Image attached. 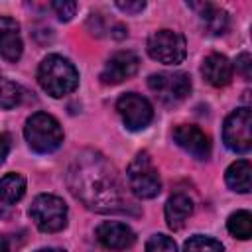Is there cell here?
Returning <instances> with one entry per match:
<instances>
[{
  "label": "cell",
  "mask_w": 252,
  "mask_h": 252,
  "mask_svg": "<svg viewBox=\"0 0 252 252\" xmlns=\"http://www.w3.org/2000/svg\"><path fill=\"white\" fill-rule=\"evenodd\" d=\"M22 35L20 24L8 16H0V57L6 61H18L22 57Z\"/></svg>",
  "instance_id": "13"
},
{
  "label": "cell",
  "mask_w": 252,
  "mask_h": 252,
  "mask_svg": "<svg viewBox=\"0 0 252 252\" xmlns=\"http://www.w3.org/2000/svg\"><path fill=\"white\" fill-rule=\"evenodd\" d=\"M24 136L30 148L37 154L55 152L63 142V130L57 118L47 112H35L26 120Z\"/></svg>",
  "instance_id": "3"
},
{
  "label": "cell",
  "mask_w": 252,
  "mask_h": 252,
  "mask_svg": "<svg viewBox=\"0 0 252 252\" xmlns=\"http://www.w3.org/2000/svg\"><path fill=\"white\" fill-rule=\"evenodd\" d=\"M37 81L47 94L59 98L77 89L79 73L69 59H65L61 55H47L39 63Z\"/></svg>",
  "instance_id": "2"
},
{
  "label": "cell",
  "mask_w": 252,
  "mask_h": 252,
  "mask_svg": "<svg viewBox=\"0 0 252 252\" xmlns=\"http://www.w3.org/2000/svg\"><path fill=\"white\" fill-rule=\"evenodd\" d=\"M250 173H252L250 161H248V159H238V161L230 163L228 169H226V175H224L226 185H228L232 191L248 193V191L252 189V181H250L252 177H250Z\"/></svg>",
  "instance_id": "17"
},
{
  "label": "cell",
  "mask_w": 252,
  "mask_h": 252,
  "mask_svg": "<svg viewBox=\"0 0 252 252\" xmlns=\"http://www.w3.org/2000/svg\"><path fill=\"white\" fill-rule=\"evenodd\" d=\"M51 6L63 22H69L77 12V2H71V0H55Z\"/></svg>",
  "instance_id": "23"
},
{
  "label": "cell",
  "mask_w": 252,
  "mask_h": 252,
  "mask_svg": "<svg viewBox=\"0 0 252 252\" xmlns=\"http://www.w3.org/2000/svg\"><path fill=\"white\" fill-rule=\"evenodd\" d=\"M189 6L193 10H197V16L203 24V30L211 35H222L228 30V14L220 8H217L215 4L209 2H189Z\"/></svg>",
  "instance_id": "14"
},
{
  "label": "cell",
  "mask_w": 252,
  "mask_h": 252,
  "mask_svg": "<svg viewBox=\"0 0 252 252\" xmlns=\"http://www.w3.org/2000/svg\"><path fill=\"white\" fill-rule=\"evenodd\" d=\"M150 91L165 104H175L191 93V79L187 73H156L148 79Z\"/></svg>",
  "instance_id": "8"
},
{
  "label": "cell",
  "mask_w": 252,
  "mask_h": 252,
  "mask_svg": "<svg viewBox=\"0 0 252 252\" xmlns=\"http://www.w3.org/2000/svg\"><path fill=\"white\" fill-rule=\"evenodd\" d=\"M146 252H177L173 238L165 234H154L146 242Z\"/></svg>",
  "instance_id": "22"
},
{
  "label": "cell",
  "mask_w": 252,
  "mask_h": 252,
  "mask_svg": "<svg viewBox=\"0 0 252 252\" xmlns=\"http://www.w3.org/2000/svg\"><path fill=\"white\" fill-rule=\"evenodd\" d=\"M116 110L122 116L128 130H144L154 118V108L150 100L136 93L122 94L116 102Z\"/></svg>",
  "instance_id": "9"
},
{
  "label": "cell",
  "mask_w": 252,
  "mask_h": 252,
  "mask_svg": "<svg viewBox=\"0 0 252 252\" xmlns=\"http://www.w3.org/2000/svg\"><path fill=\"white\" fill-rule=\"evenodd\" d=\"M191 213H193V201L183 193L171 195L165 203V220L167 226L173 230H179L185 224V220L191 217Z\"/></svg>",
  "instance_id": "16"
},
{
  "label": "cell",
  "mask_w": 252,
  "mask_h": 252,
  "mask_svg": "<svg viewBox=\"0 0 252 252\" xmlns=\"http://www.w3.org/2000/svg\"><path fill=\"white\" fill-rule=\"evenodd\" d=\"M8 150H10V142H8V136L4 132H0V163L6 159L8 156Z\"/></svg>",
  "instance_id": "26"
},
{
  "label": "cell",
  "mask_w": 252,
  "mask_h": 252,
  "mask_svg": "<svg viewBox=\"0 0 252 252\" xmlns=\"http://www.w3.org/2000/svg\"><path fill=\"white\" fill-rule=\"evenodd\" d=\"M24 98V89L14 83V81H8V79H0V108H14L22 102Z\"/></svg>",
  "instance_id": "20"
},
{
  "label": "cell",
  "mask_w": 252,
  "mask_h": 252,
  "mask_svg": "<svg viewBox=\"0 0 252 252\" xmlns=\"http://www.w3.org/2000/svg\"><path fill=\"white\" fill-rule=\"evenodd\" d=\"M26 193V179L18 173H6L0 179V201L6 205L18 203Z\"/></svg>",
  "instance_id": "18"
},
{
  "label": "cell",
  "mask_w": 252,
  "mask_h": 252,
  "mask_svg": "<svg viewBox=\"0 0 252 252\" xmlns=\"http://www.w3.org/2000/svg\"><path fill=\"white\" fill-rule=\"evenodd\" d=\"M116 8L122 10V12H126V14H138V12H142V10L146 8V2H144V0H136V2L118 0V2H116Z\"/></svg>",
  "instance_id": "24"
},
{
  "label": "cell",
  "mask_w": 252,
  "mask_h": 252,
  "mask_svg": "<svg viewBox=\"0 0 252 252\" xmlns=\"http://www.w3.org/2000/svg\"><path fill=\"white\" fill-rule=\"evenodd\" d=\"M30 217L41 232H59L67 224V205L57 195H37L30 207Z\"/></svg>",
  "instance_id": "5"
},
{
  "label": "cell",
  "mask_w": 252,
  "mask_h": 252,
  "mask_svg": "<svg viewBox=\"0 0 252 252\" xmlns=\"http://www.w3.org/2000/svg\"><path fill=\"white\" fill-rule=\"evenodd\" d=\"M148 53L163 65H179L187 55V43L179 32L158 30L148 39Z\"/></svg>",
  "instance_id": "6"
},
{
  "label": "cell",
  "mask_w": 252,
  "mask_h": 252,
  "mask_svg": "<svg viewBox=\"0 0 252 252\" xmlns=\"http://www.w3.org/2000/svg\"><path fill=\"white\" fill-rule=\"evenodd\" d=\"M226 228L232 236L246 240L252 236V215L248 211H236L228 217L226 220Z\"/></svg>",
  "instance_id": "19"
},
{
  "label": "cell",
  "mask_w": 252,
  "mask_h": 252,
  "mask_svg": "<svg viewBox=\"0 0 252 252\" xmlns=\"http://www.w3.org/2000/svg\"><path fill=\"white\" fill-rule=\"evenodd\" d=\"M35 252H65V250H59V248H39Z\"/></svg>",
  "instance_id": "28"
},
{
  "label": "cell",
  "mask_w": 252,
  "mask_h": 252,
  "mask_svg": "<svg viewBox=\"0 0 252 252\" xmlns=\"http://www.w3.org/2000/svg\"><path fill=\"white\" fill-rule=\"evenodd\" d=\"M173 140L179 148L191 154L197 159H207L211 156V142L209 136L195 124H179L173 130Z\"/></svg>",
  "instance_id": "11"
},
{
  "label": "cell",
  "mask_w": 252,
  "mask_h": 252,
  "mask_svg": "<svg viewBox=\"0 0 252 252\" xmlns=\"http://www.w3.org/2000/svg\"><path fill=\"white\" fill-rule=\"evenodd\" d=\"M0 252H10V246L6 240H0Z\"/></svg>",
  "instance_id": "27"
},
{
  "label": "cell",
  "mask_w": 252,
  "mask_h": 252,
  "mask_svg": "<svg viewBox=\"0 0 252 252\" xmlns=\"http://www.w3.org/2000/svg\"><path fill=\"white\" fill-rule=\"evenodd\" d=\"M71 193L96 213H130L132 203L110 161L94 152L83 150L75 156L67 171Z\"/></svg>",
  "instance_id": "1"
},
{
  "label": "cell",
  "mask_w": 252,
  "mask_h": 252,
  "mask_svg": "<svg viewBox=\"0 0 252 252\" xmlns=\"http://www.w3.org/2000/svg\"><path fill=\"white\" fill-rule=\"evenodd\" d=\"M140 57L134 51H116L108 57L104 63V69L100 73V81L104 85H118L138 73Z\"/></svg>",
  "instance_id": "10"
},
{
  "label": "cell",
  "mask_w": 252,
  "mask_h": 252,
  "mask_svg": "<svg viewBox=\"0 0 252 252\" xmlns=\"http://www.w3.org/2000/svg\"><path fill=\"white\" fill-rule=\"evenodd\" d=\"M201 73L213 87H226L232 79V63L220 53H211L205 57Z\"/></svg>",
  "instance_id": "15"
},
{
  "label": "cell",
  "mask_w": 252,
  "mask_h": 252,
  "mask_svg": "<svg viewBox=\"0 0 252 252\" xmlns=\"http://www.w3.org/2000/svg\"><path fill=\"white\" fill-rule=\"evenodd\" d=\"M222 140L228 150L246 154L252 148V114L250 108H236L230 112L222 126Z\"/></svg>",
  "instance_id": "7"
},
{
  "label": "cell",
  "mask_w": 252,
  "mask_h": 252,
  "mask_svg": "<svg viewBox=\"0 0 252 252\" xmlns=\"http://www.w3.org/2000/svg\"><path fill=\"white\" fill-rule=\"evenodd\" d=\"M250 55L248 53H240L238 57H236V71H240L242 73V77L244 79H250Z\"/></svg>",
  "instance_id": "25"
},
{
  "label": "cell",
  "mask_w": 252,
  "mask_h": 252,
  "mask_svg": "<svg viewBox=\"0 0 252 252\" xmlns=\"http://www.w3.org/2000/svg\"><path fill=\"white\" fill-rule=\"evenodd\" d=\"M96 240L110 250H126L136 242L134 230L118 220H106L96 226Z\"/></svg>",
  "instance_id": "12"
},
{
  "label": "cell",
  "mask_w": 252,
  "mask_h": 252,
  "mask_svg": "<svg viewBox=\"0 0 252 252\" xmlns=\"http://www.w3.org/2000/svg\"><path fill=\"white\" fill-rule=\"evenodd\" d=\"M183 252H224L222 244L215 238H209V236H191L185 246H183Z\"/></svg>",
  "instance_id": "21"
},
{
  "label": "cell",
  "mask_w": 252,
  "mask_h": 252,
  "mask_svg": "<svg viewBox=\"0 0 252 252\" xmlns=\"http://www.w3.org/2000/svg\"><path fill=\"white\" fill-rule=\"evenodd\" d=\"M126 177H128V187L140 199H154L161 191L159 173H158L156 165L152 163V158L148 152H140L130 161Z\"/></svg>",
  "instance_id": "4"
}]
</instances>
